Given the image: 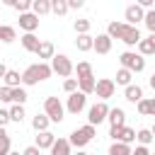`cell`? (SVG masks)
I'll return each instance as SVG.
<instances>
[{"label": "cell", "mask_w": 155, "mask_h": 155, "mask_svg": "<svg viewBox=\"0 0 155 155\" xmlns=\"http://www.w3.org/2000/svg\"><path fill=\"white\" fill-rule=\"evenodd\" d=\"M78 90L90 97L92 90H94V75H90V78H78Z\"/></svg>", "instance_id": "cell-30"}, {"label": "cell", "mask_w": 155, "mask_h": 155, "mask_svg": "<svg viewBox=\"0 0 155 155\" xmlns=\"http://www.w3.org/2000/svg\"><path fill=\"white\" fill-rule=\"evenodd\" d=\"M136 140L143 143V145H150V143H153V131H150V128H140V131H136Z\"/></svg>", "instance_id": "cell-36"}, {"label": "cell", "mask_w": 155, "mask_h": 155, "mask_svg": "<svg viewBox=\"0 0 155 155\" xmlns=\"http://www.w3.org/2000/svg\"><path fill=\"white\" fill-rule=\"evenodd\" d=\"M19 41H22V48H24V51H31V53H34V48H36V44H39V36H36L34 31H24V34L19 36Z\"/></svg>", "instance_id": "cell-21"}, {"label": "cell", "mask_w": 155, "mask_h": 155, "mask_svg": "<svg viewBox=\"0 0 155 155\" xmlns=\"http://www.w3.org/2000/svg\"><path fill=\"white\" fill-rule=\"evenodd\" d=\"M19 29L22 31H36L39 29V15L31 12V10L19 12Z\"/></svg>", "instance_id": "cell-10"}, {"label": "cell", "mask_w": 155, "mask_h": 155, "mask_svg": "<svg viewBox=\"0 0 155 155\" xmlns=\"http://www.w3.org/2000/svg\"><path fill=\"white\" fill-rule=\"evenodd\" d=\"M75 48H78V51H82V53L92 51V34H90V31L78 34V39H75Z\"/></svg>", "instance_id": "cell-20"}, {"label": "cell", "mask_w": 155, "mask_h": 155, "mask_svg": "<svg viewBox=\"0 0 155 155\" xmlns=\"http://www.w3.org/2000/svg\"><path fill=\"white\" fill-rule=\"evenodd\" d=\"M27 99H29V94H27L24 85H17V87H12V102H17V104H24Z\"/></svg>", "instance_id": "cell-33"}, {"label": "cell", "mask_w": 155, "mask_h": 155, "mask_svg": "<svg viewBox=\"0 0 155 155\" xmlns=\"http://www.w3.org/2000/svg\"><path fill=\"white\" fill-rule=\"evenodd\" d=\"M109 155H131V143L114 140V143L109 145Z\"/></svg>", "instance_id": "cell-23"}, {"label": "cell", "mask_w": 155, "mask_h": 155, "mask_svg": "<svg viewBox=\"0 0 155 155\" xmlns=\"http://www.w3.org/2000/svg\"><path fill=\"white\" fill-rule=\"evenodd\" d=\"M5 70H7V65H5V63H0V82H2V75H5Z\"/></svg>", "instance_id": "cell-47"}, {"label": "cell", "mask_w": 155, "mask_h": 155, "mask_svg": "<svg viewBox=\"0 0 155 155\" xmlns=\"http://www.w3.org/2000/svg\"><path fill=\"white\" fill-rule=\"evenodd\" d=\"M136 51H138L140 56H153V53H155V34L140 36L138 44H136Z\"/></svg>", "instance_id": "cell-14"}, {"label": "cell", "mask_w": 155, "mask_h": 155, "mask_svg": "<svg viewBox=\"0 0 155 155\" xmlns=\"http://www.w3.org/2000/svg\"><path fill=\"white\" fill-rule=\"evenodd\" d=\"M111 41H114V39H111L107 31H104V34H97V36H92V51H97V53L104 56V53L111 51Z\"/></svg>", "instance_id": "cell-12"}, {"label": "cell", "mask_w": 155, "mask_h": 155, "mask_svg": "<svg viewBox=\"0 0 155 155\" xmlns=\"http://www.w3.org/2000/svg\"><path fill=\"white\" fill-rule=\"evenodd\" d=\"M107 121H109V126H121V124H126V111L121 107H109Z\"/></svg>", "instance_id": "cell-17"}, {"label": "cell", "mask_w": 155, "mask_h": 155, "mask_svg": "<svg viewBox=\"0 0 155 155\" xmlns=\"http://www.w3.org/2000/svg\"><path fill=\"white\" fill-rule=\"evenodd\" d=\"M65 107V111L68 114H82L85 111V107H87V94L85 92H80V90H73V92H68V102L63 104Z\"/></svg>", "instance_id": "cell-6"}, {"label": "cell", "mask_w": 155, "mask_h": 155, "mask_svg": "<svg viewBox=\"0 0 155 155\" xmlns=\"http://www.w3.org/2000/svg\"><path fill=\"white\" fill-rule=\"evenodd\" d=\"M0 2H2V5H7V7H12V2H15V0H0Z\"/></svg>", "instance_id": "cell-48"}, {"label": "cell", "mask_w": 155, "mask_h": 155, "mask_svg": "<svg viewBox=\"0 0 155 155\" xmlns=\"http://www.w3.org/2000/svg\"><path fill=\"white\" fill-rule=\"evenodd\" d=\"M73 73H75L78 78H90V75H94V73H92V63H90V61H80L78 65H73Z\"/></svg>", "instance_id": "cell-24"}, {"label": "cell", "mask_w": 155, "mask_h": 155, "mask_svg": "<svg viewBox=\"0 0 155 155\" xmlns=\"http://www.w3.org/2000/svg\"><path fill=\"white\" fill-rule=\"evenodd\" d=\"M114 92H116V82H114L111 78H99V80H94L92 94H97L99 99H109V97H114Z\"/></svg>", "instance_id": "cell-8"}, {"label": "cell", "mask_w": 155, "mask_h": 155, "mask_svg": "<svg viewBox=\"0 0 155 155\" xmlns=\"http://www.w3.org/2000/svg\"><path fill=\"white\" fill-rule=\"evenodd\" d=\"M124 24H126V22H109V24H107V34H109L111 39H119V36H121Z\"/></svg>", "instance_id": "cell-35"}, {"label": "cell", "mask_w": 155, "mask_h": 155, "mask_svg": "<svg viewBox=\"0 0 155 155\" xmlns=\"http://www.w3.org/2000/svg\"><path fill=\"white\" fill-rule=\"evenodd\" d=\"M0 136H7V131H5V126H0Z\"/></svg>", "instance_id": "cell-49"}, {"label": "cell", "mask_w": 155, "mask_h": 155, "mask_svg": "<svg viewBox=\"0 0 155 155\" xmlns=\"http://www.w3.org/2000/svg\"><path fill=\"white\" fill-rule=\"evenodd\" d=\"M68 2V10H80V7H85V0H65Z\"/></svg>", "instance_id": "cell-43"}, {"label": "cell", "mask_w": 155, "mask_h": 155, "mask_svg": "<svg viewBox=\"0 0 155 155\" xmlns=\"http://www.w3.org/2000/svg\"><path fill=\"white\" fill-rule=\"evenodd\" d=\"M48 126H51V119H48L44 111H41V114L36 111V116L31 119V128H34V131H44V128H48Z\"/></svg>", "instance_id": "cell-28"}, {"label": "cell", "mask_w": 155, "mask_h": 155, "mask_svg": "<svg viewBox=\"0 0 155 155\" xmlns=\"http://www.w3.org/2000/svg\"><path fill=\"white\" fill-rule=\"evenodd\" d=\"M138 39H140V29H138V24H124L119 41H124L126 46H136Z\"/></svg>", "instance_id": "cell-11"}, {"label": "cell", "mask_w": 155, "mask_h": 155, "mask_svg": "<svg viewBox=\"0 0 155 155\" xmlns=\"http://www.w3.org/2000/svg\"><path fill=\"white\" fill-rule=\"evenodd\" d=\"M7 124H10V111L0 107V126H7Z\"/></svg>", "instance_id": "cell-42"}, {"label": "cell", "mask_w": 155, "mask_h": 155, "mask_svg": "<svg viewBox=\"0 0 155 155\" xmlns=\"http://www.w3.org/2000/svg\"><path fill=\"white\" fill-rule=\"evenodd\" d=\"M119 63H121L124 68H128L133 75L145 70V56H140L138 51H131V48H128V51H124V53L119 56Z\"/></svg>", "instance_id": "cell-2"}, {"label": "cell", "mask_w": 155, "mask_h": 155, "mask_svg": "<svg viewBox=\"0 0 155 155\" xmlns=\"http://www.w3.org/2000/svg\"><path fill=\"white\" fill-rule=\"evenodd\" d=\"M124 97H126L131 104H136V102L143 97V87H140V85H133V82H128V85L124 87Z\"/></svg>", "instance_id": "cell-19"}, {"label": "cell", "mask_w": 155, "mask_h": 155, "mask_svg": "<svg viewBox=\"0 0 155 155\" xmlns=\"http://www.w3.org/2000/svg\"><path fill=\"white\" fill-rule=\"evenodd\" d=\"M36 133H39V136H36V145H39L41 150H48L56 136H53V133H51L48 128H44V131H36Z\"/></svg>", "instance_id": "cell-22"}, {"label": "cell", "mask_w": 155, "mask_h": 155, "mask_svg": "<svg viewBox=\"0 0 155 155\" xmlns=\"http://www.w3.org/2000/svg\"><path fill=\"white\" fill-rule=\"evenodd\" d=\"M12 7H15L17 12H24V10H31V0H15V2H12Z\"/></svg>", "instance_id": "cell-41"}, {"label": "cell", "mask_w": 155, "mask_h": 155, "mask_svg": "<svg viewBox=\"0 0 155 155\" xmlns=\"http://www.w3.org/2000/svg\"><path fill=\"white\" fill-rule=\"evenodd\" d=\"M107 111H109V107H107V99H99V102H94V104L87 109V124H92V126H99L102 121H107Z\"/></svg>", "instance_id": "cell-7"}, {"label": "cell", "mask_w": 155, "mask_h": 155, "mask_svg": "<svg viewBox=\"0 0 155 155\" xmlns=\"http://www.w3.org/2000/svg\"><path fill=\"white\" fill-rule=\"evenodd\" d=\"M143 12H145V7H140L138 2L128 5V7L124 10V19H126V24H138V22L143 19Z\"/></svg>", "instance_id": "cell-13"}, {"label": "cell", "mask_w": 155, "mask_h": 155, "mask_svg": "<svg viewBox=\"0 0 155 155\" xmlns=\"http://www.w3.org/2000/svg\"><path fill=\"white\" fill-rule=\"evenodd\" d=\"M39 153H41L39 145H27V148H24V155H39Z\"/></svg>", "instance_id": "cell-44"}, {"label": "cell", "mask_w": 155, "mask_h": 155, "mask_svg": "<svg viewBox=\"0 0 155 155\" xmlns=\"http://www.w3.org/2000/svg\"><path fill=\"white\" fill-rule=\"evenodd\" d=\"M31 12H36L39 17L51 15V5H48V0H31Z\"/></svg>", "instance_id": "cell-31"}, {"label": "cell", "mask_w": 155, "mask_h": 155, "mask_svg": "<svg viewBox=\"0 0 155 155\" xmlns=\"http://www.w3.org/2000/svg\"><path fill=\"white\" fill-rule=\"evenodd\" d=\"M0 7H2V2H0Z\"/></svg>", "instance_id": "cell-50"}, {"label": "cell", "mask_w": 155, "mask_h": 155, "mask_svg": "<svg viewBox=\"0 0 155 155\" xmlns=\"http://www.w3.org/2000/svg\"><path fill=\"white\" fill-rule=\"evenodd\" d=\"M34 53L39 56V61H48V58L56 53V48H53V44H51V41H39V44H36V48H34Z\"/></svg>", "instance_id": "cell-18"}, {"label": "cell", "mask_w": 155, "mask_h": 155, "mask_svg": "<svg viewBox=\"0 0 155 155\" xmlns=\"http://www.w3.org/2000/svg\"><path fill=\"white\" fill-rule=\"evenodd\" d=\"M7 111H10V121H15V124H22V121H24V104L12 102V107H10Z\"/></svg>", "instance_id": "cell-27"}, {"label": "cell", "mask_w": 155, "mask_h": 155, "mask_svg": "<svg viewBox=\"0 0 155 155\" xmlns=\"http://www.w3.org/2000/svg\"><path fill=\"white\" fill-rule=\"evenodd\" d=\"M51 63V70L56 73V75H61V78H68V75H73V61L65 56V53H53L51 58H48Z\"/></svg>", "instance_id": "cell-5"}, {"label": "cell", "mask_w": 155, "mask_h": 155, "mask_svg": "<svg viewBox=\"0 0 155 155\" xmlns=\"http://www.w3.org/2000/svg\"><path fill=\"white\" fill-rule=\"evenodd\" d=\"M97 136V126H92V124H85V126H80V128H75L73 133H70V145L73 148H85L92 138Z\"/></svg>", "instance_id": "cell-3"}, {"label": "cell", "mask_w": 155, "mask_h": 155, "mask_svg": "<svg viewBox=\"0 0 155 155\" xmlns=\"http://www.w3.org/2000/svg\"><path fill=\"white\" fill-rule=\"evenodd\" d=\"M19 75H22V85H24V87H31V85H39V82L48 80V78L53 75V70H51V65H48L46 61H39V63L27 65Z\"/></svg>", "instance_id": "cell-1"}, {"label": "cell", "mask_w": 155, "mask_h": 155, "mask_svg": "<svg viewBox=\"0 0 155 155\" xmlns=\"http://www.w3.org/2000/svg\"><path fill=\"white\" fill-rule=\"evenodd\" d=\"M48 150H51V155H70L73 145H70L68 138H53V143H51Z\"/></svg>", "instance_id": "cell-16"}, {"label": "cell", "mask_w": 155, "mask_h": 155, "mask_svg": "<svg viewBox=\"0 0 155 155\" xmlns=\"http://www.w3.org/2000/svg\"><path fill=\"white\" fill-rule=\"evenodd\" d=\"M136 2H138V5H140V7H145V10H148V7H153V5H155V0H136Z\"/></svg>", "instance_id": "cell-46"}, {"label": "cell", "mask_w": 155, "mask_h": 155, "mask_svg": "<svg viewBox=\"0 0 155 155\" xmlns=\"http://www.w3.org/2000/svg\"><path fill=\"white\" fill-rule=\"evenodd\" d=\"M90 27H92V22H90V19H75V22H73V29H75V34L90 31Z\"/></svg>", "instance_id": "cell-38"}, {"label": "cell", "mask_w": 155, "mask_h": 155, "mask_svg": "<svg viewBox=\"0 0 155 155\" xmlns=\"http://www.w3.org/2000/svg\"><path fill=\"white\" fill-rule=\"evenodd\" d=\"M109 136H111V140H124V143H133V140H136V131H133L131 126H126V124L111 126V128H109Z\"/></svg>", "instance_id": "cell-9"}, {"label": "cell", "mask_w": 155, "mask_h": 155, "mask_svg": "<svg viewBox=\"0 0 155 155\" xmlns=\"http://www.w3.org/2000/svg\"><path fill=\"white\" fill-rule=\"evenodd\" d=\"M44 114L51 119V124H61L65 119V107L58 97H46L44 99Z\"/></svg>", "instance_id": "cell-4"}, {"label": "cell", "mask_w": 155, "mask_h": 155, "mask_svg": "<svg viewBox=\"0 0 155 155\" xmlns=\"http://www.w3.org/2000/svg\"><path fill=\"white\" fill-rule=\"evenodd\" d=\"M114 82H116V85H121V87H126L128 82H133V73H131L128 68H124V65H121V68L116 70V80H114Z\"/></svg>", "instance_id": "cell-25"}, {"label": "cell", "mask_w": 155, "mask_h": 155, "mask_svg": "<svg viewBox=\"0 0 155 155\" xmlns=\"http://www.w3.org/2000/svg\"><path fill=\"white\" fill-rule=\"evenodd\" d=\"M131 153H133V150H131ZM133 155H150V150H148V145H143V143H140V145L136 148V153H133Z\"/></svg>", "instance_id": "cell-45"}, {"label": "cell", "mask_w": 155, "mask_h": 155, "mask_svg": "<svg viewBox=\"0 0 155 155\" xmlns=\"http://www.w3.org/2000/svg\"><path fill=\"white\" fill-rule=\"evenodd\" d=\"M136 109H138V114H140V116H155V99L143 94V97L136 102Z\"/></svg>", "instance_id": "cell-15"}, {"label": "cell", "mask_w": 155, "mask_h": 155, "mask_svg": "<svg viewBox=\"0 0 155 155\" xmlns=\"http://www.w3.org/2000/svg\"><path fill=\"white\" fill-rule=\"evenodd\" d=\"M2 82L5 85H10V87H17V85H22V75H19V70H5V75H2Z\"/></svg>", "instance_id": "cell-26"}, {"label": "cell", "mask_w": 155, "mask_h": 155, "mask_svg": "<svg viewBox=\"0 0 155 155\" xmlns=\"http://www.w3.org/2000/svg\"><path fill=\"white\" fill-rule=\"evenodd\" d=\"M0 102L2 104H12V87L10 85H0Z\"/></svg>", "instance_id": "cell-37"}, {"label": "cell", "mask_w": 155, "mask_h": 155, "mask_svg": "<svg viewBox=\"0 0 155 155\" xmlns=\"http://www.w3.org/2000/svg\"><path fill=\"white\" fill-rule=\"evenodd\" d=\"M48 5H51V12L58 15V17H63L68 12V2L65 0H48Z\"/></svg>", "instance_id": "cell-34"}, {"label": "cell", "mask_w": 155, "mask_h": 155, "mask_svg": "<svg viewBox=\"0 0 155 155\" xmlns=\"http://www.w3.org/2000/svg\"><path fill=\"white\" fill-rule=\"evenodd\" d=\"M63 90H65V94L73 92V90H78V78H70V75H68V78L63 80Z\"/></svg>", "instance_id": "cell-39"}, {"label": "cell", "mask_w": 155, "mask_h": 155, "mask_svg": "<svg viewBox=\"0 0 155 155\" xmlns=\"http://www.w3.org/2000/svg\"><path fill=\"white\" fill-rule=\"evenodd\" d=\"M143 24H145V29L150 31V34H155V10L153 7H148L145 12H143V19H140Z\"/></svg>", "instance_id": "cell-32"}, {"label": "cell", "mask_w": 155, "mask_h": 155, "mask_svg": "<svg viewBox=\"0 0 155 155\" xmlns=\"http://www.w3.org/2000/svg\"><path fill=\"white\" fill-rule=\"evenodd\" d=\"M15 39H17L15 27H10V24H0V41H2V44H12Z\"/></svg>", "instance_id": "cell-29"}, {"label": "cell", "mask_w": 155, "mask_h": 155, "mask_svg": "<svg viewBox=\"0 0 155 155\" xmlns=\"http://www.w3.org/2000/svg\"><path fill=\"white\" fill-rule=\"evenodd\" d=\"M10 148H12L10 136H0V155H7V153H10Z\"/></svg>", "instance_id": "cell-40"}]
</instances>
